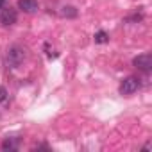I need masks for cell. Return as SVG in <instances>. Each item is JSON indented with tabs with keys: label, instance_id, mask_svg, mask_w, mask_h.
<instances>
[{
	"label": "cell",
	"instance_id": "cell-1",
	"mask_svg": "<svg viewBox=\"0 0 152 152\" xmlns=\"http://www.w3.org/2000/svg\"><path fill=\"white\" fill-rule=\"evenodd\" d=\"M25 59V48L20 45H11L6 52V64L7 68H18Z\"/></svg>",
	"mask_w": 152,
	"mask_h": 152
},
{
	"label": "cell",
	"instance_id": "cell-10",
	"mask_svg": "<svg viewBox=\"0 0 152 152\" xmlns=\"http://www.w3.org/2000/svg\"><path fill=\"white\" fill-rule=\"evenodd\" d=\"M6 97H7V90H6L4 86H0V102H4Z\"/></svg>",
	"mask_w": 152,
	"mask_h": 152
},
{
	"label": "cell",
	"instance_id": "cell-9",
	"mask_svg": "<svg viewBox=\"0 0 152 152\" xmlns=\"http://www.w3.org/2000/svg\"><path fill=\"white\" fill-rule=\"evenodd\" d=\"M2 148H4V150H15V148H16V141H13V140H6V141L2 143Z\"/></svg>",
	"mask_w": 152,
	"mask_h": 152
},
{
	"label": "cell",
	"instance_id": "cell-2",
	"mask_svg": "<svg viewBox=\"0 0 152 152\" xmlns=\"http://www.w3.org/2000/svg\"><path fill=\"white\" fill-rule=\"evenodd\" d=\"M140 90V79L138 77H127L120 84V93L122 95H132Z\"/></svg>",
	"mask_w": 152,
	"mask_h": 152
},
{
	"label": "cell",
	"instance_id": "cell-4",
	"mask_svg": "<svg viewBox=\"0 0 152 152\" xmlns=\"http://www.w3.org/2000/svg\"><path fill=\"white\" fill-rule=\"evenodd\" d=\"M16 18H18V13L13 7H2V11H0V23L2 25H13L16 23Z\"/></svg>",
	"mask_w": 152,
	"mask_h": 152
},
{
	"label": "cell",
	"instance_id": "cell-8",
	"mask_svg": "<svg viewBox=\"0 0 152 152\" xmlns=\"http://www.w3.org/2000/svg\"><path fill=\"white\" fill-rule=\"evenodd\" d=\"M141 18H143V15H141V13H134V15L127 16V18H125V22H127V23H136V22H141Z\"/></svg>",
	"mask_w": 152,
	"mask_h": 152
},
{
	"label": "cell",
	"instance_id": "cell-3",
	"mask_svg": "<svg viewBox=\"0 0 152 152\" xmlns=\"http://www.w3.org/2000/svg\"><path fill=\"white\" fill-rule=\"evenodd\" d=\"M132 64L138 68V70H141V72H150L152 70V56L150 54H140V56H136L134 59H132Z\"/></svg>",
	"mask_w": 152,
	"mask_h": 152
},
{
	"label": "cell",
	"instance_id": "cell-11",
	"mask_svg": "<svg viewBox=\"0 0 152 152\" xmlns=\"http://www.w3.org/2000/svg\"><path fill=\"white\" fill-rule=\"evenodd\" d=\"M2 4H4V0H0V9H2Z\"/></svg>",
	"mask_w": 152,
	"mask_h": 152
},
{
	"label": "cell",
	"instance_id": "cell-6",
	"mask_svg": "<svg viewBox=\"0 0 152 152\" xmlns=\"http://www.w3.org/2000/svg\"><path fill=\"white\" fill-rule=\"evenodd\" d=\"M61 16H64V18H75V16H77V9H75L73 6H64V7H61Z\"/></svg>",
	"mask_w": 152,
	"mask_h": 152
},
{
	"label": "cell",
	"instance_id": "cell-7",
	"mask_svg": "<svg viewBox=\"0 0 152 152\" xmlns=\"http://www.w3.org/2000/svg\"><path fill=\"white\" fill-rule=\"evenodd\" d=\"M95 43H107L109 41V36H107V32H104V31H99L97 34H95Z\"/></svg>",
	"mask_w": 152,
	"mask_h": 152
},
{
	"label": "cell",
	"instance_id": "cell-5",
	"mask_svg": "<svg viewBox=\"0 0 152 152\" xmlns=\"http://www.w3.org/2000/svg\"><path fill=\"white\" fill-rule=\"evenodd\" d=\"M18 7L23 13H36L38 11V2L36 0H18Z\"/></svg>",
	"mask_w": 152,
	"mask_h": 152
}]
</instances>
